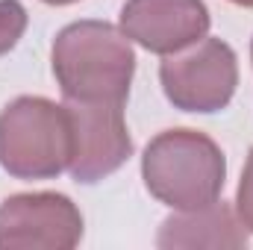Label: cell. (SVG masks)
I'll return each instance as SVG.
<instances>
[{
	"label": "cell",
	"mask_w": 253,
	"mask_h": 250,
	"mask_svg": "<svg viewBox=\"0 0 253 250\" xmlns=\"http://www.w3.org/2000/svg\"><path fill=\"white\" fill-rule=\"evenodd\" d=\"M30 15L21 0H0V56L15 50L21 36L27 33Z\"/></svg>",
	"instance_id": "obj_9"
},
{
	"label": "cell",
	"mask_w": 253,
	"mask_h": 250,
	"mask_svg": "<svg viewBox=\"0 0 253 250\" xmlns=\"http://www.w3.org/2000/svg\"><path fill=\"white\" fill-rule=\"evenodd\" d=\"M233 6H245V9H253V0H230Z\"/></svg>",
	"instance_id": "obj_12"
},
{
	"label": "cell",
	"mask_w": 253,
	"mask_h": 250,
	"mask_svg": "<svg viewBox=\"0 0 253 250\" xmlns=\"http://www.w3.org/2000/svg\"><path fill=\"white\" fill-rule=\"evenodd\" d=\"M50 65L65 100L124 103L135 74V50L121 27L85 18L56 33Z\"/></svg>",
	"instance_id": "obj_1"
},
{
	"label": "cell",
	"mask_w": 253,
	"mask_h": 250,
	"mask_svg": "<svg viewBox=\"0 0 253 250\" xmlns=\"http://www.w3.org/2000/svg\"><path fill=\"white\" fill-rule=\"evenodd\" d=\"M236 215L242 218L248 233H253V147L248 153V162H245V171L239 180V191H236Z\"/></svg>",
	"instance_id": "obj_10"
},
{
	"label": "cell",
	"mask_w": 253,
	"mask_h": 250,
	"mask_svg": "<svg viewBox=\"0 0 253 250\" xmlns=\"http://www.w3.org/2000/svg\"><path fill=\"white\" fill-rule=\"evenodd\" d=\"M71 115L39 94L15 97L0 112V168L15 180H56L71 165Z\"/></svg>",
	"instance_id": "obj_3"
},
{
	"label": "cell",
	"mask_w": 253,
	"mask_h": 250,
	"mask_svg": "<svg viewBox=\"0 0 253 250\" xmlns=\"http://www.w3.org/2000/svg\"><path fill=\"white\" fill-rule=\"evenodd\" d=\"M251 62H253V42H251Z\"/></svg>",
	"instance_id": "obj_13"
},
{
	"label": "cell",
	"mask_w": 253,
	"mask_h": 250,
	"mask_svg": "<svg viewBox=\"0 0 253 250\" xmlns=\"http://www.w3.org/2000/svg\"><path fill=\"white\" fill-rule=\"evenodd\" d=\"M141 180L150 197L174 212L200 209L221 197L227 156L218 141L200 129H165L153 135L141 153Z\"/></svg>",
	"instance_id": "obj_2"
},
{
	"label": "cell",
	"mask_w": 253,
	"mask_h": 250,
	"mask_svg": "<svg viewBox=\"0 0 253 250\" xmlns=\"http://www.w3.org/2000/svg\"><path fill=\"white\" fill-rule=\"evenodd\" d=\"M42 3H50V6H71V3H77V0H42Z\"/></svg>",
	"instance_id": "obj_11"
},
{
	"label": "cell",
	"mask_w": 253,
	"mask_h": 250,
	"mask_svg": "<svg viewBox=\"0 0 253 250\" xmlns=\"http://www.w3.org/2000/svg\"><path fill=\"white\" fill-rule=\"evenodd\" d=\"M118 27L138 47L171 56L209 36L212 15L203 0H126Z\"/></svg>",
	"instance_id": "obj_7"
},
{
	"label": "cell",
	"mask_w": 253,
	"mask_h": 250,
	"mask_svg": "<svg viewBox=\"0 0 253 250\" xmlns=\"http://www.w3.org/2000/svg\"><path fill=\"white\" fill-rule=\"evenodd\" d=\"M83 239V212L59 191L12 194L0 203V248L71 250Z\"/></svg>",
	"instance_id": "obj_6"
},
{
	"label": "cell",
	"mask_w": 253,
	"mask_h": 250,
	"mask_svg": "<svg viewBox=\"0 0 253 250\" xmlns=\"http://www.w3.org/2000/svg\"><path fill=\"white\" fill-rule=\"evenodd\" d=\"M248 227L236 215L230 203L221 197L209 206L174 212L162 221L156 233V248L180 250V248H248Z\"/></svg>",
	"instance_id": "obj_8"
},
{
	"label": "cell",
	"mask_w": 253,
	"mask_h": 250,
	"mask_svg": "<svg viewBox=\"0 0 253 250\" xmlns=\"http://www.w3.org/2000/svg\"><path fill=\"white\" fill-rule=\"evenodd\" d=\"M159 83L174 109L212 115L227 109L239 88V56L227 42L206 36L186 50L165 56Z\"/></svg>",
	"instance_id": "obj_4"
},
{
	"label": "cell",
	"mask_w": 253,
	"mask_h": 250,
	"mask_svg": "<svg viewBox=\"0 0 253 250\" xmlns=\"http://www.w3.org/2000/svg\"><path fill=\"white\" fill-rule=\"evenodd\" d=\"M71 115V165L68 174L94 186L112 177L132 156V135L126 129L124 103H91V100H65Z\"/></svg>",
	"instance_id": "obj_5"
}]
</instances>
